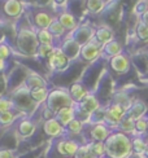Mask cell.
<instances>
[{"label":"cell","mask_w":148,"mask_h":158,"mask_svg":"<svg viewBox=\"0 0 148 158\" xmlns=\"http://www.w3.org/2000/svg\"><path fill=\"white\" fill-rule=\"evenodd\" d=\"M89 130L90 140L91 141H105L111 136L112 131L111 127L105 123H96V124H86Z\"/></svg>","instance_id":"11"},{"label":"cell","mask_w":148,"mask_h":158,"mask_svg":"<svg viewBox=\"0 0 148 158\" xmlns=\"http://www.w3.org/2000/svg\"><path fill=\"white\" fill-rule=\"evenodd\" d=\"M76 102L73 101L70 96L69 88H53L50 91L48 98H47L46 106L51 109L53 113H57L60 109L66 108V106H74Z\"/></svg>","instance_id":"3"},{"label":"cell","mask_w":148,"mask_h":158,"mask_svg":"<svg viewBox=\"0 0 148 158\" xmlns=\"http://www.w3.org/2000/svg\"><path fill=\"white\" fill-rule=\"evenodd\" d=\"M140 21H142L144 25H147V26H148V10L144 13V15H143L142 17H140Z\"/></svg>","instance_id":"43"},{"label":"cell","mask_w":148,"mask_h":158,"mask_svg":"<svg viewBox=\"0 0 148 158\" xmlns=\"http://www.w3.org/2000/svg\"><path fill=\"white\" fill-rule=\"evenodd\" d=\"M135 34H137V38L142 43H148V26L144 25L142 21L138 22L137 29H135Z\"/></svg>","instance_id":"32"},{"label":"cell","mask_w":148,"mask_h":158,"mask_svg":"<svg viewBox=\"0 0 148 158\" xmlns=\"http://www.w3.org/2000/svg\"><path fill=\"white\" fill-rule=\"evenodd\" d=\"M15 109H16V105L11 97L0 96V113H5V111H11Z\"/></svg>","instance_id":"33"},{"label":"cell","mask_w":148,"mask_h":158,"mask_svg":"<svg viewBox=\"0 0 148 158\" xmlns=\"http://www.w3.org/2000/svg\"><path fill=\"white\" fill-rule=\"evenodd\" d=\"M50 31L53 34V36L56 38V40H59V39H60V42H61L63 39L66 36V32H68V31H66V29L61 25V22H60L59 19H57V16H56V19H55V21L51 23V26H50ZM57 45H59V44H57Z\"/></svg>","instance_id":"25"},{"label":"cell","mask_w":148,"mask_h":158,"mask_svg":"<svg viewBox=\"0 0 148 158\" xmlns=\"http://www.w3.org/2000/svg\"><path fill=\"white\" fill-rule=\"evenodd\" d=\"M43 131H44V134L50 137H63L66 135V128L56 119V118L44 121Z\"/></svg>","instance_id":"12"},{"label":"cell","mask_w":148,"mask_h":158,"mask_svg":"<svg viewBox=\"0 0 148 158\" xmlns=\"http://www.w3.org/2000/svg\"><path fill=\"white\" fill-rule=\"evenodd\" d=\"M146 110H147V108L142 101H135V102L131 104V106L129 108V110H127L126 115L129 118H131V119H134V121H138V119H140V118H143Z\"/></svg>","instance_id":"22"},{"label":"cell","mask_w":148,"mask_h":158,"mask_svg":"<svg viewBox=\"0 0 148 158\" xmlns=\"http://www.w3.org/2000/svg\"><path fill=\"white\" fill-rule=\"evenodd\" d=\"M127 114V109L117 102H112L105 108L104 123L109 127H118L120 122L124 119Z\"/></svg>","instance_id":"7"},{"label":"cell","mask_w":148,"mask_h":158,"mask_svg":"<svg viewBox=\"0 0 148 158\" xmlns=\"http://www.w3.org/2000/svg\"><path fill=\"white\" fill-rule=\"evenodd\" d=\"M100 56H103V45L94 38L91 42H89L82 47L79 60H82L83 62L92 64V62H95Z\"/></svg>","instance_id":"8"},{"label":"cell","mask_w":148,"mask_h":158,"mask_svg":"<svg viewBox=\"0 0 148 158\" xmlns=\"http://www.w3.org/2000/svg\"><path fill=\"white\" fill-rule=\"evenodd\" d=\"M95 39L102 45H105L109 42L114 40V32L108 25H100L95 30Z\"/></svg>","instance_id":"16"},{"label":"cell","mask_w":148,"mask_h":158,"mask_svg":"<svg viewBox=\"0 0 148 158\" xmlns=\"http://www.w3.org/2000/svg\"><path fill=\"white\" fill-rule=\"evenodd\" d=\"M92 143V150L94 154L96 157L102 158L104 154H107V147H105V141H91Z\"/></svg>","instance_id":"36"},{"label":"cell","mask_w":148,"mask_h":158,"mask_svg":"<svg viewBox=\"0 0 148 158\" xmlns=\"http://www.w3.org/2000/svg\"><path fill=\"white\" fill-rule=\"evenodd\" d=\"M118 128H120L121 132H124V134L134 132V131H135V121L131 119V118H129V117L126 115L124 119L120 122Z\"/></svg>","instance_id":"29"},{"label":"cell","mask_w":148,"mask_h":158,"mask_svg":"<svg viewBox=\"0 0 148 158\" xmlns=\"http://www.w3.org/2000/svg\"><path fill=\"white\" fill-rule=\"evenodd\" d=\"M55 118L64 127H66L73 119H76V106H66L60 109L56 113Z\"/></svg>","instance_id":"20"},{"label":"cell","mask_w":148,"mask_h":158,"mask_svg":"<svg viewBox=\"0 0 148 158\" xmlns=\"http://www.w3.org/2000/svg\"><path fill=\"white\" fill-rule=\"evenodd\" d=\"M135 131L139 134H144L146 131H148V121L146 118H140V119L135 121Z\"/></svg>","instance_id":"38"},{"label":"cell","mask_w":148,"mask_h":158,"mask_svg":"<svg viewBox=\"0 0 148 158\" xmlns=\"http://www.w3.org/2000/svg\"><path fill=\"white\" fill-rule=\"evenodd\" d=\"M69 92H70V96L73 98V101L76 104H81L87 96L91 94L90 89L87 88L83 83H81V82L73 83L70 85V88H69Z\"/></svg>","instance_id":"15"},{"label":"cell","mask_w":148,"mask_h":158,"mask_svg":"<svg viewBox=\"0 0 148 158\" xmlns=\"http://www.w3.org/2000/svg\"><path fill=\"white\" fill-rule=\"evenodd\" d=\"M35 128H37V126H35V123L33 122L31 118L25 117L18 122L17 132H18L20 136H22V137H29L35 132Z\"/></svg>","instance_id":"19"},{"label":"cell","mask_w":148,"mask_h":158,"mask_svg":"<svg viewBox=\"0 0 148 158\" xmlns=\"http://www.w3.org/2000/svg\"><path fill=\"white\" fill-rule=\"evenodd\" d=\"M95 27L89 23V22H83V23H79L78 27L69 32V35L76 40L78 44H81L83 47L85 44H87L89 42H91L94 38H95Z\"/></svg>","instance_id":"9"},{"label":"cell","mask_w":148,"mask_h":158,"mask_svg":"<svg viewBox=\"0 0 148 158\" xmlns=\"http://www.w3.org/2000/svg\"><path fill=\"white\" fill-rule=\"evenodd\" d=\"M94 158H100V157H94Z\"/></svg>","instance_id":"48"},{"label":"cell","mask_w":148,"mask_h":158,"mask_svg":"<svg viewBox=\"0 0 148 158\" xmlns=\"http://www.w3.org/2000/svg\"><path fill=\"white\" fill-rule=\"evenodd\" d=\"M81 148L79 143L73 139H65V153L66 157H76L78 149Z\"/></svg>","instance_id":"31"},{"label":"cell","mask_w":148,"mask_h":158,"mask_svg":"<svg viewBox=\"0 0 148 158\" xmlns=\"http://www.w3.org/2000/svg\"><path fill=\"white\" fill-rule=\"evenodd\" d=\"M133 148L134 150H135L137 153H143L146 152V149H147V144L143 141L142 137H135V139L133 140Z\"/></svg>","instance_id":"37"},{"label":"cell","mask_w":148,"mask_h":158,"mask_svg":"<svg viewBox=\"0 0 148 158\" xmlns=\"http://www.w3.org/2000/svg\"><path fill=\"white\" fill-rule=\"evenodd\" d=\"M0 158H15V153L9 149H0Z\"/></svg>","instance_id":"42"},{"label":"cell","mask_w":148,"mask_h":158,"mask_svg":"<svg viewBox=\"0 0 148 158\" xmlns=\"http://www.w3.org/2000/svg\"><path fill=\"white\" fill-rule=\"evenodd\" d=\"M30 18L31 25L34 26L35 30H42V29H50L51 23L56 19V16L47 10L46 8H39V6H33L30 13H28Z\"/></svg>","instance_id":"5"},{"label":"cell","mask_w":148,"mask_h":158,"mask_svg":"<svg viewBox=\"0 0 148 158\" xmlns=\"http://www.w3.org/2000/svg\"><path fill=\"white\" fill-rule=\"evenodd\" d=\"M37 36H38L39 44L53 45V47H56V45H57V40H56V38L53 36V34L50 31V29L37 30Z\"/></svg>","instance_id":"23"},{"label":"cell","mask_w":148,"mask_h":158,"mask_svg":"<svg viewBox=\"0 0 148 158\" xmlns=\"http://www.w3.org/2000/svg\"><path fill=\"white\" fill-rule=\"evenodd\" d=\"M85 127H86V124L76 118V119H73L68 126L65 127L66 128V135H79L85 130Z\"/></svg>","instance_id":"27"},{"label":"cell","mask_w":148,"mask_h":158,"mask_svg":"<svg viewBox=\"0 0 148 158\" xmlns=\"http://www.w3.org/2000/svg\"><path fill=\"white\" fill-rule=\"evenodd\" d=\"M18 109L15 110H11V111H5V113H0V126L2 127H7V126H11V124L15 122L18 115H20V111H17Z\"/></svg>","instance_id":"26"},{"label":"cell","mask_w":148,"mask_h":158,"mask_svg":"<svg viewBox=\"0 0 148 158\" xmlns=\"http://www.w3.org/2000/svg\"><path fill=\"white\" fill-rule=\"evenodd\" d=\"M57 19L64 27L66 29L68 32H72L76 30L78 26H79V19L77 16H74L73 13H70L69 10H61L57 13Z\"/></svg>","instance_id":"14"},{"label":"cell","mask_w":148,"mask_h":158,"mask_svg":"<svg viewBox=\"0 0 148 158\" xmlns=\"http://www.w3.org/2000/svg\"><path fill=\"white\" fill-rule=\"evenodd\" d=\"M107 6V2L105 0H99V2H87L86 3V8L92 15H99L104 10V8Z\"/></svg>","instance_id":"28"},{"label":"cell","mask_w":148,"mask_h":158,"mask_svg":"<svg viewBox=\"0 0 148 158\" xmlns=\"http://www.w3.org/2000/svg\"><path fill=\"white\" fill-rule=\"evenodd\" d=\"M77 105H78V106L82 109V110H85L86 113H89V114H91V115L95 113L96 110H99L100 108H102V106H100L99 98H98L95 95H94V94H90L82 102L77 104Z\"/></svg>","instance_id":"18"},{"label":"cell","mask_w":148,"mask_h":158,"mask_svg":"<svg viewBox=\"0 0 148 158\" xmlns=\"http://www.w3.org/2000/svg\"><path fill=\"white\" fill-rule=\"evenodd\" d=\"M107 154L111 158H124L130 154L133 144L124 132H112L105 140Z\"/></svg>","instance_id":"2"},{"label":"cell","mask_w":148,"mask_h":158,"mask_svg":"<svg viewBox=\"0 0 148 158\" xmlns=\"http://www.w3.org/2000/svg\"><path fill=\"white\" fill-rule=\"evenodd\" d=\"M18 23L21 25H17V34L15 40L17 51L24 56H29V57L37 56L39 40L37 36V30L31 25L29 16L24 15L18 19Z\"/></svg>","instance_id":"1"},{"label":"cell","mask_w":148,"mask_h":158,"mask_svg":"<svg viewBox=\"0 0 148 158\" xmlns=\"http://www.w3.org/2000/svg\"><path fill=\"white\" fill-rule=\"evenodd\" d=\"M70 62L72 61L66 57V55L61 51V48H60L59 45H56V47L52 49L48 58L46 60L47 68H48V70L53 71V73H61V71H65L69 68Z\"/></svg>","instance_id":"6"},{"label":"cell","mask_w":148,"mask_h":158,"mask_svg":"<svg viewBox=\"0 0 148 158\" xmlns=\"http://www.w3.org/2000/svg\"><path fill=\"white\" fill-rule=\"evenodd\" d=\"M3 22V18H2V16H0V23H2Z\"/></svg>","instance_id":"47"},{"label":"cell","mask_w":148,"mask_h":158,"mask_svg":"<svg viewBox=\"0 0 148 158\" xmlns=\"http://www.w3.org/2000/svg\"><path fill=\"white\" fill-rule=\"evenodd\" d=\"M68 2H69V0H53V6H55L56 9H59V12L66 10Z\"/></svg>","instance_id":"39"},{"label":"cell","mask_w":148,"mask_h":158,"mask_svg":"<svg viewBox=\"0 0 148 158\" xmlns=\"http://www.w3.org/2000/svg\"><path fill=\"white\" fill-rule=\"evenodd\" d=\"M147 2H148V0H147Z\"/></svg>","instance_id":"49"},{"label":"cell","mask_w":148,"mask_h":158,"mask_svg":"<svg viewBox=\"0 0 148 158\" xmlns=\"http://www.w3.org/2000/svg\"><path fill=\"white\" fill-rule=\"evenodd\" d=\"M7 69V61L0 58V71H4Z\"/></svg>","instance_id":"44"},{"label":"cell","mask_w":148,"mask_h":158,"mask_svg":"<svg viewBox=\"0 0 148 158\" xmlns=\"http://www.w3.org/2000/svg\"><path fill=\"white\" fill-rule=\"evenodd\" d=\"M12 53H13V49L11 47V44L7 42V39L4 38L3 40L0 42V58L7 61L12 56Z\"/></svg>","instance_id":"34"},{"label":"cell","mask_w":148,"mask_h":158,"mask_svg":"<svg viewBox=\"0 0 148 158\" xmlns=\"http://www.w3.org/2000/svg\"><path fill=\"white\" fill-rule=\"evenodd\" d=\"M35 3L39 8H47L50 5H53V0H35Z\"/></svg>","instance_id":"41"},{"label":"cell","mask_w":148,"mask_h":158,"mask_svg":"<svg viewBox=\"0 0 148 158\" xmlns=\"http://www.w3.org/2000/svg\"><path fill=\"white\" fill-rule=\"evenodd\" d=\"M24 84L31 91V89H35V88H39V87H47V81L42 75H39L38 73L28 71V74H26V77H25Z\"/></svg>","instance_id":"17"},{"label":"cell","mask_w":148,"mask_h":158,"mask_svg":"<svg viewBox=\"0 0 148 158\" xmlns=\"http://www.w3.org/2000/svg\"><path fill=\"white\" fill-rule=\"evenodd\" d=\"M55 48L53 45H46V44H39L38 47V51H37V57L39 58V60H43L46 61L47 58H48L50 53L52 52V49Z\"/></svg>","instance_id":"35"},{"label":"cell","mask_w":148,"mask_h":158,"mask_svg":"<svg viewBox=\"0 0 148 158\" xmlns=\"http://www.w3.org/2000/svg\"><path fill=\"white\" fill-rule=\"evenodd\" d=\"M59 47L61 48V51L66 55V57H68L70 61L78 60L79 56H81V49H82V45L78 44L69 34L66 35L61 42H60Z\"/></svg>","instance_id":"10"},{"label":"cell","mask_w":148,"mask_h":158,"mask_svg":"<svg viewBox=\"0 0 148 158\" xmlns=\"http://www.w3.org/2000/svg\"><path fill=\"white\" fill-rule=\"evenodd\" d=\"M48 95H50V88L48 87H39V88L30 91V96L33 98V101H34L37 105H40L43 102L46 104L47 98H48Z\"/></svg>","instance_id":"24"},{"label":"cell","mask_w":148,"mask_h":158,"mask_svg":"<svg viewBox=\"0 0 148 158\" xmlns=\"http://www.w3.org/2000/svg\"><path fill=\"white\" fill-rule=\"evenodd\" d=\"M120 53H124V47L118 40H116V39L109 42L108 44L103 45V57H105V58H109L111 60L112 57L117 56Z\"/></svg>","instance_id":"21"},{"label":"cell","mask_w":148,"mask_h":158,"mask_svg":"<svg viewBox=\"0 0 148 158\" xmlns=\"http://www.w3.org/2000/svg\"><path fill=\"white\" fill-rule=\"evenodd\" d=\"M0 42H2V40H0Z\"/></svg>","instance_id":"50"},{"label":"cell","mask_w":148,"mask_h":158,"mask_svg":"<svg viewBox=\"0 0 148 158\" xmlns=\"http://www.w3.org/2000/svg\"><path fill=\"white\" fill-rule=\"evenodd\" d=\"M87 2H99V0H85V3H87ZM107 3H108V0H105Z\"/></svg>","instance_id":"45"},{"label":"cell","mask_w":148,"mask_h":158,"mask_svg":"<svg viewBox=\"0 0 148 158\" xmlns=\"http://www.w3.org/2000/svg\"><path fill=\"white\" fill-rule=\"evenodd\" d=\"M96 157L94 154V150H92V143H87L85 145H81V148L78 149V152L76 154L74 158H94Z\"/></svg>","instance_id":"30"},{"label":"cell","mask_w":148,"mask_h":158,"mask_svg":"<svg viewBox=\"0 0 148 158\" xmlns=\"http://www.w3.org/2000/svg\"><path fill=\"white\" fill-rule=\"evenodd\" d=\"M111 69L117 74H124L130 69V58L125 53H120L109 60Z\"/></svg>","instance_id":"13"},{"label":"cell","mask_w":148,"mask_h":158,"mask_svg":"<svg viewBox=\"0 0 148 158\" xmlns=\"http://www.w3.org/2000/svg\"><path fill=\"white\" fill-rule=\"evenodd\" d=\"M25 15V4L21 0H0V16L3 21H18Z\"/></svg>","instance_id":"4"},{"label":"cell","mask_w":148,"mask_h":158,"mask_svg":"<svg viewBox=\"0 0 148 158\" xmlns=\"http://www.w3.org/2000/svg\"><path fill=\"white\" fill-rule=\"evenodd\" d=\"M146 153L148 154V144H147V149H146Z\"/></svg>","instance_id":"46"},{"label":"cell","mask_w":148,"mask_h":158,"mask_svg":"<svg viewBox=\"0 0 148 158\" xmlns=\"http://www.w3.org/2000/svg\"><path fill=\"white\" fill-rule=\"evenodd\" d=\"M42 115H43V118H44V121H48V119H52V118H55V113L51 110V109H48L44 105V108H43V113H42Z\"/></svg>","instance_id":"40"}]
</instances>
